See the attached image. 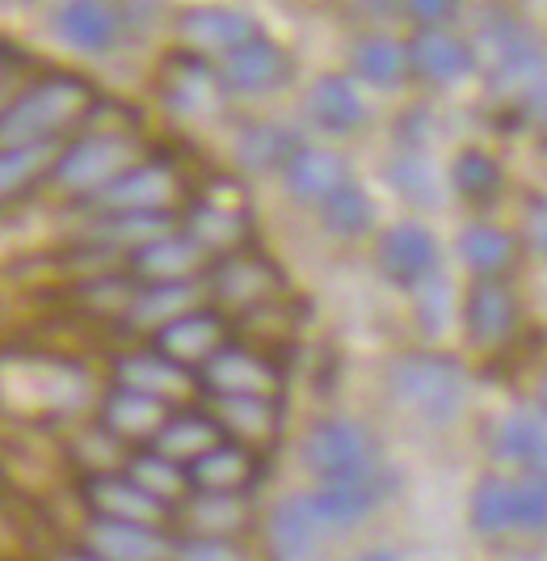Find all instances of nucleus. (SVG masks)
<instances>
[{"mask_svg": "<svg viewBox=\"0 0 547 561\" xmlns=\"http://www.w3.org/2000/svg\"><path fill=\"white\" fill-rule=\"evenodd\" d=\"M464 330L472 346H501L519 330V296L505 279H476L464 296Z\"/></svg>", "mask_w": 547, "mask_h": 561, "instance_id": "nucleus-19", "label": "nucleus"}, {"mask_svg": "<svg viewBox=\"0 0 547 561\" xmlns=\"http://www.w3.org/2000/svg\"><path fill=\"white\" fill-rule=\"evenodd\" d=\"M387 494V478H354V481H321L307 499L316 506V515L325 519L328 528H354L362 524Z\"/></svg>", "mask_w": 547, "mask_h": 561, "instance_id": "nucleus-27", "label": "nucleus"}, {"mask_svg": "<svg viewBox=\"0 0 547 561\" xmlns=\"http://www.w3.org/2000/svg\"><path fill=\"white\" fill-rule=\"evenodd\" d=\"M539 410L547 414V376H544V385H539Z\"/></svg>", "mask_w": 547, "mask_h": 561, "instance_id": "nucleus-48", "label": "nucleus"}, {"mask_svg": "<svg viewBox=\"0 0 547 561\" xmlns=\"http://www.w3.org/2000/svg\"><path fill=\"white\" fill-rule=\"evenodd\" d=\"M198 389L211 397H278L282 393V371L261 351L228 342L219 355L194 371Z\"/></svg>", "mask_w": 547, "mask_h": 561, "instance_id": "nucleus-8", "label": "nucleus"}, {"mask_svg": "<svg viewBox=\"0 0 547 561\" xmlns=\"http://www.w3.org/2000/svg\"><path fill=\"white\" fill-rule=\"evenodd\" d=\"M321 220L337 237H362L366 228L375 225V203H371V195L358 182H346L337 195H328L321 203Z\"/></svg>", "mask_w": 547, "mask_h": 561, "instance_id": "nucleus-40", "label": "nucleus"}, {"mask_svg": "<svg viewBox=\"0 0 547 561\" xmlns=\"http://www.w3.org/2000/svg\"><path fill=\"white\" fill-rule=\"evenodd\" d=\"M514 253H519L514 237L497 225H467L464 237H459V257L476 279H501L510 271Z\"/></svg>", "mask_w": 547, "mask_h": 561, "instance_id": "nucleus-38", "label": "nucleus"}, {"mask_svg": "<svg viewBox=\"0 0 547 561\" xmlns=\"http://www.w3.org/2000/svg\"><path fill=\"white\" fill-rule=\"evenodd\" d=\"M97 106L93 84L81 77H43L0 106V148L13 144H59Z\"/></svg>", "mask_w": 547, "mask_h": 561, "instance_id": "nucleus-1", "label": "nucleus"}, {"mask_svg": "<svg viewBox=\"0 0 547 561\" xmlns=\"http://www.w3.org/2000/svg\"><path fill=\"white\" fill-rule=\"evenodd\" d=\"M307 114L328 136H350V131H358L366 123V102L358 93L354 77L325 72L321 81L312 84V93H307Z\"/></svg>", "mask_w": 547, "mask_h": 561, "instance_id": "nucleus-28", "label": "nucleus"}, {"mask_svg": "<svg viewBox=\"0 0 547 561\" xmlns=\"http://www.w3.org/2000/svg\"><path fill=\"white\" fill-rule=\"evenodd\" d=\"M476 43H480V51H485V64H489V68L510 64V59H519V56H531V51L544 47L539 34H535V26H526L519 13H510V9H489V13L480 18Z\"/></svg>", "mask_w": 547, "mask_h": 561, "instance_id": "nucleus-35", "label": "nucleus"}, {"mask_svg": "<svg viewBox=\"0 0 547 561\" xmlns=\"http://www.w3.org/2000/svg\"><path fill=\"white\" fill-rule=\"evenodd\" d=\"M325 533H333L307 494H291L266 519V553L270 561H321Z\"/></svg>", "mask_w": 547, "mask_h": 561, "instance_id": "nucleus-12", "label": "nucleus"}, {"mask_svg": "<svg viewBox=\"0 0 547 561\" xmlns=\"http://www.w3.org/2000/svg\"><path fill=\"white\" fill-rule=\"evenodd\" d=\"M127 478L143 485L152 499H161L164 506H177L190 499V473H186V465H177V460H168L161 451L152 448H136L127 456V469H123Z\"/></svg>", "mask_w": 547, "mask_h": 561, "instance_id": "nucleus-36", "label": "nucleus"}, {"mask_svg": "<svg viewBox=\"0 0 547 561\" xmlns=\"http://www.w3.org/2000/svg\"><path fill=\"white\" fill-rule=\"evenodd\" d=\"M136 144L118 131H89V136H72L55 152L51 182L59 191L77 198H89L93 191H102L106 182H114L127 165H136Z\"/></svg>", "mask_w": 547, "mask_h": 561, "instance_id": "nucleus-5", "label": "nucleus"}, {"mask_svg": "<svg viewBox=\"0 0 547 561\" xmlns=\"http://www.w3.org/2000/svg\"><path fill=\"white\" fill-rule=\"evenodd\" d=\"M245 494H198L190 490V499L177 506V524L186 536H236L248 528V506L241 503Z\"/></svg>", "mask_w": 547, "mask_h": 561, "instance_id": "nucleus-29", "label": "nucleus"}, {"mask_svg": "<svg viewBox=\"0 0 547 561\" xmlns=\"http://www.w3.org/2000/svg\"><path fill=\"white\" fill-rule=\"evenodd\" d=\"M173 536L161 524H118L93 519L84 533V553L97 561H173Z\"/></svg>", "mask_w": 547, "mask_h": 561, "instance_id": "nucleus-15", "label": "nucleus"}, {"mask_svg": "<svg viewBox=\"0 0 547 561\" xmlns=\"http://www.w3.org/2000/svg\"><path fill=\"white\" fill-rule=\"evenodd\" d=\"M177 34L186 43V51L202 59H223L228 51H236L241 43L257 38L261 26L241 13V9H228V4H194L177 18Z\"/></svg>", "mask_w": 547, "mask_h": 561, "instance_id": "nucleus-13", "label": "nucleus"}, {"mask_svg": "<svg viewBox=\"0 0 547 561\" xmlns=\"http://www.w3.org/2000/svg\"><path fill=\"white\" fill-rule=\"evenodd\" d=\"M228 342H232V325L216 305L182 312V317L164 321L161 330H152V351H161L164 359L190 367V371H198L211 355H219Z\"/></svg>", "mask_w": 547, "mask_h": 561, "instance_id": "nucleus-10", "label": "nucleus"}, {"mask_svg": "<svg viewBox=\"0 0 547 561\" xmlns=\"http://www.w3.org/2000/svg\"><path fill=\"white\" fill-rule=\"evenodd\" d=\"M380 271L400 287H417L438 271V241L426 225H392L380 241Z\"/></svg>", "mask_w": 547, "mask_h": 561, "instance_id": "nucleus-22", "label": "nucleus"}, {"mask_svg": "<svg viewBox=\"0 0 547 561\" xmlns=\"http://www.w3.org/2000/svg\"><path fill=\"white\" fill-rule=\"evenodd\" d=\"M492 451L526 473H547V419L544 414H510L492 431Z\"/></svg>", "mask_w": 547, "mask_h": 561, "instance_id": "nucleus-34", "label": "nucleus"}, {"mask_svg": "<svg viewBox=\"0 0 547 561\" xmlns=\"http://www.w3.org/2000/svg\"><path fill=\"white\" fill-rule=\"evenodd\" d=\"M526 228H531L535 250L547 257V198H535V203H531V211H526Z\"/></svg>", "mask_w": 547, "mask_h": 561, "instance_id": "nucleus-46", "label": "nucleus"}, {"mask_svg": "<svg viewBox=\"0 0 547 561\" xmlns=\"http://www.w3.org/2000/svg\"><path fill=\"white\" fill-rule=\"evenodd\" d=\"M472 528L485 536L544 533L547 528V473L526 478H485L472 494Z\"/></svg>", "mask_w": 547, "mask_h": 561, "instance_id": "nucleus-4", "label": "nucleus"}, {"mask_svg": "<svg viewBox=\"0 0 547 561\" xmlns=\"http://www.w3.org/2000/svg\"><path fill=\"white\" fill-rule=\"evenodd\" d=\"M173 561H248L236 536H177Z\"/></svg>", "mask_w": 547, "mask_h": 561, "instance_id": "nucleus-42", "label": "nucleus"}, {"mask_svg": "<svg viewBox=\"0 0 547 561\" xmlns=\"http://www.w3.org/2000/svg\"><path fill=\"white\" fill-rule=\"evenodd\" d=\"M186 473H190V490L198 494H248L261 481V451L245 448L236 439H219L216 448L186 465Z\"/></svg>", "mask_w": 547, "mask_h": 561, "instance_id": "nucleus-18", "label": "nucleus"}, {"mask_svg": "<svg viewBox=\"0 0 547 561\" xmlns=\"http://www.w3.org/2000/svg\"><path fill=\"white\" fill-rule=\"evenodd\" d=\"M350 72L375 89H396L412 77L409 43H396L387 34H366L350 47Z\"/></svg>", "mask_w": 547, "mask_h": 561, "instance_id": "nucleus-31", "label": "nucleus"}, {"mask_svg": "<svg viewBox=\"0 0 547 561\" xmlns=\"http://www.w3.org/2000/svg\"><path fill=\"white\" fill-rule=\"evenodd\" d=\"M182 228L211 257L245 250L248 232H253L245 207L241 203H219V198H194L190 207H186V216H182Z\"/></svg>", "mask_w": 547, "mask_h": 561, "instance_id": "nucleus-25", "label": "nucleus"}, {"mask_svg": "<svg viewBox=\"0 0 547 561\" xmlns=\"http://www.w3.org/2000/svg\"><path fill=\"white\" fill-rule=\"evenodd\" d=\"M400 9L409 13L417 26H442L455 18L459 0H400Z\"/></svg>", "mask_w": 547, "mask_h": 561, "instance_id": "nucleus-45", "label": "nucleus"}, {"mask_svg": "<svg viewBox=\"0 0 547 561\" xmlns=\"http://www.w3.org/2000/svg\"><path fill=\"white\" fill-rule=\"evenodd\" d=\"M168 228H177L173 211H118V216H97V225L89 228V245L97 250H123L131 253L148 245L152 237H161Z\"/></svg>", "mask_w": 547, "mask_h": 561, "instance_id": "nucleus-32", "label": "nucleus"}, {"mask_svg": "<svg viewBox=\"0 0 547 561\" xmlns=\"http://www.w3.org/2000/svg\"><path fill=\"white\" fill-rule=\"evenodd\" d=\"M303 469L316 481H354L383 473L371 426L354 419H321L303 439Z\"/></svg>", "mask_w": 547, "mask_h": 561, "instance_id": "nucleus-3", "label": "nucleus"}, {"mask_svg": "<svg viewBox=\"0 0 547 561\" xmlns=\"http://www.w3.org/2000/svg\"><path fill=\"white\" fill-rule=\"evenodd\" d=\"M55 30L84 56H106L123 43V9L114 0H63L55 9Z\"/></svg>", "mask_w": 547, "mask_h": 561, "instance_id": "nucleus-17", "label": "nucleus"}, {"mask_svg": "<svg viewBox=\"0 0 547 561\" xmlns=\"http://www.w3.org/2000/svg\"><path fill=\"white\" fill-rule=\"evenodd\" d=\"M392 186L409 203H421V207L434 203V173L426 165V157H417V152H405L392 161Z\"/></svg>", "mask_w": 547, "mask_h": 561, "instance_id": "nucleus-43", "label": "nucleus"}, {"mask_svg": "<svg viewBox=\"0 0 547 561\" xmlns=\"http://www.w3.org/2000/svg\"><path fill=\"white\" fill-rule=\"evenodd\" d=\"M216 72L228 93H274L291 81V56L266 38H248L236 51H228L223 59H216Z\"/></svg>", "mask_w": 547, "mask_h": 561, "instance_id": "nucleus-14", "label": "nucleus"}, {"mask_svg": "<svg viewBox=\"0 0 547 561\" xmlns=\"http://www.w3.org/2000/svg\"><path fill=\"white\" fill-rule=\"evenodd\" d=\"M55 144H13L0 148V203L22 198L30 186H38L43 178H51L55 165Z\"/></svg>", "mask_w": 547, "mask_h": 561, "instance_id": "nucleus-37", "label": "nucleus"}, {"mask_svg": "<svg viewBox=\"0 0 547 561\" xmlns=\"http://www.w3.org/2000/svg\"><path fill=\"white\" fill-rule=\"evenodd\" d=\"M211 419L219 422L223 439L261 451L278 439L282 410H278V397H211Z\"/></svg>", "mask_w": 547, "mask_h": 561, "instance_id": "nucleus-24", "label": "nucleus"}, {"mask_svg": "<svg viewBox=\"0 0 547 561\" xmlns=\"http://www.w3.org/2000/svg\"><path fill=\"white\" fill-rule=\"evenodd\" d=\"M387 389L392 397L430 426H446L464 414L467 401V371L451 355L434 351H412L400 355L387 371Z\"/></svg>", "mask_w": 547, "mask_h": 561, "instance_id": "nucleus-2", "label": "nucleus"}, {"mask_svg": "<svg viewBox=\"0 0 547 561\" xmlns=\"http://www.w3.org/2000/svg\"><path fill=\"white\" fill-rule=\"evenodd\" d=\"M161 93L173 111L207 114L211 106H216L219 93H223V81H219V72L211 59L186 51V56H173L168 64H164Z\"/></svg>", "mask_w": 547, "mask_h": 561, "instance_id": "nucleus-26", "label": "nucleus"}, {"mask_svg": "<svg viewBox=\"0 0 547 561\" xmlns=\"http://www.w3.org/2000/svg\"><path fill=\"white\" fill-rule=\"evenodd\" d=\"M81 499L93 519H118V524H168L173 506L152 499L143 485L127 478L123 469L114 473H84L81 478Z\"/></svg>", "mask_w": 547, "mask_h": 561, "instance_id": "nucleus-11", "label": "nucleus"}, {"mask_svg": "<svg viewBox=\"0 0 547 561\" xmlns=\"http://www.w3.org/2000/svg\"><path fill=\"white\" fill-rule=\"evenodd\" d=\"M412 291H417V321H421V330L438 334L451 321V283L442 279V271H434V275H426V279L417 283Z\"/></svg>", "mask_w": 547, "mask_h": 561, "instance_id": "nucleus-44", "label": "nucleus"}, {"mask_svg": "<svg viewBox=\"0 0 547 561\" xmlns=\"http://www.w3.org/2000/svg\"><path fill=\"white\" fill-rule=\"evenodd\" d=\"M216 257L194 241L186 228H168L161 237H152L148 245L127 253V271L139 287H161V283H198V275H207Z\"/></svg>", "mask_w": 547, "mask_h": 561, "instance_id": "nucleus-9", "label": "nucleus"}, {"mask_svg": "<svg viewBox=\"0 0 547 561\" xmlns=\"http://www.w3.org/2000/svg\"><path fill=\"white\" fill-rule=\"evenodd\" d=\"M177 198H182L177 169L164 161H136L81 203L97 216H118V211H173Z\"/></svg>", "mask_w": 547, "mask_h": 561, "instance_id": "nucleus-7", "label": "nucleus"}, {"mask_svg": "<svg viewBox=\"0 0 547 561\" xmlns=\"http://www.w3.org/2000/svg\"><path fill=\"white\" fill-rule=\"evenodd\" d=\"M358 561H396L392 553H366V558H358Z\"/></svg>", "mask_w": 547, "mask_h": 561, "instance_id": "nucleus-49", "label": "nucleus"}, {"mask_svg": "<svg viewBox=\"0 0 547 561\" xmlns=\"http://www.w3.org/2000/svg\"><path fill=\"white\" fill-rule=\"evenodd\" d=\"M173 414V405L161 401V397H148L139 389H127V385H114L106 397H102V410H97V422L106 426L114 439H123L127 448H148L156 439L164 422Z\"/></svg>", "mask_w": 547, "mask_h": 561, "instance_id": "nucleus-16", "label": "nucleus"}, {"mask_svg": "<svg viewBox=\"0 0 547 561\" xmlns=\"http://www.w3.org/2000/svg\"><path fill=\"white\" fill-rule=\"evenodd\" d=\"M300 136L282 123H248L236 136V165L248 173H282V165L295 157Z\"/></svg>", "mask_w": 547, "mask_h": 561, "instance_id": "nucleus-33", "label": "nucleus"}, {"mask_svg": "<svg viewBox=\"0 0 547 561\" xmlns=\"http://www.w3.org/2000/svg\"><path fill=\"white\" fill-rule=\"evenodd\" d=\"M282 182H287L291 198H300L307 207H321L328 195H337L354 178H350V161L341 152L316 148V144H300L295 157L282 165Z\"/></svg>", "mask_w": 547, "mask_h": 561, "instance_id": "nucleus-21", "label": "nucleus"}, {"mask_svg": "<svg viewBox=\"0 0 547 561\" xmlns=\"http://www.w3.org/2000/svg\"><path fill=\"white\" fill-rule=\"evenodd\" d=\"M409 64L412 77H421V81L455 84L476 68V47L446 26H421L409 38Z\"/></svg>", "mask_w": 547, "mask_h": 561, "instance_id": "nucleus-20", "label": "nucleus"}, {"mask_svg": "<svg viewBox=\"0 0 547 561\" xmlns=\"http://www.w3.org/2000/svg\"><path fill=\"white\" fill-rule=\"evenodd\" d=\"M207 296L223 317L228 312H261L282 296V275L270 257L245 250L223 253L207 266Z\"/></svg>", "mask_w": 547, "mask_h": 561, "instance_id": "nucleus-6", "label": "nucleus"}, {"mask_svg": "<svg viewBox=\"0 0 547 561\" xmlns=\"http://www.w3.org/2000/svg\"><path fill=\"white\" fill-rule=\"evenodd\" d=\"M219 439H223V431L211 419V410H173L148 448L168 456V460H177V465H194L202 451L216 448Z\"/></svg>", "mask_w": 547, "mask_h": 561, "instance_id": "nucleus-30", "label": "nucleus"}, {"mask_svg": "<svg viewBox=\"0 0 547 561\" xmlns=\"http://www.w3.org/2000/svg\"><path fill=\"white\" fill-rule=\"evenodd\" d=\"M13 77H18V68H13V56H9V51H0V106L13 98V93H9V81H13Z\"/></svg>", "mask_w": 547, "mask_h": 561, "instance_id": "nucleus-47", "label": "nucleus"}, {"mask_svg": "<svg viewBox=\"0 0 547 561\" xmlns=\"http://www.w3.org/2000/svg\"><path fill=\"white\" fill-rule=\"evenodd\" d=\"M451 182H455V191H459L467 203L485 207V203L501 191V165L492 161L485 148H464V152L455 157V165H451Z\"/></svg>", "mask_w": 547, "mask_h": 561, "instance_id": "nucleus-41", "label": "nucleus"}, {"mask_svg": "<svg viewBox=\"0 0 547 561\" xmlns=\"http://www.w3.org/2000/svg\"><path fill=\"white\" fill-rule=\"evenodd\" d=\"M114 385H127V389H139L148 397H161L168 405H182L194 385H198V376L190 367L173 364V359H164L161 351L148 346V351L114 359Z\"/></svg>", "mask_w": 547, "mask_h": 561, "instance_id": "nucleus-23", "label": "nucleus"}, {"mask_svg": "<svg viewBox=\"0 0 547 561\" xmlns=\"http://www.w3.org/2000/svg\"><path fill=\"white\" fill-rule=\"evenodd\" d=\"M198 309V287L194 283H161V287H139L136 305L127 312V325L136 330H161L164 321Z\"/></svg>", "mask_w": 547, "mask_h": 561, "instance_id": "nucleus-39", "label": "nucleus"}]
</instances>
